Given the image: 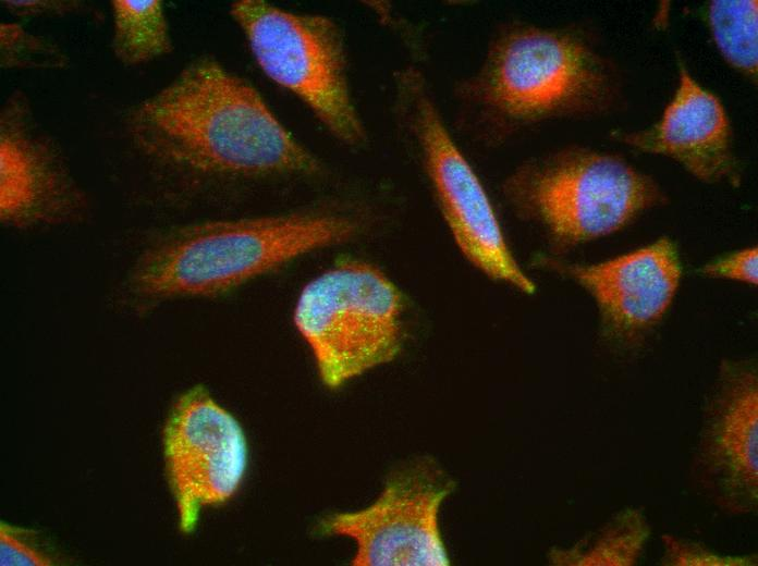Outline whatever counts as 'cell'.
I'll return each mask as SVG.
<instances>
[{
	"label": "cell",
	"mask_w": 758,
	"mask_h": 566,
	"mask_svg": "<svg viewBox=\"0 0 758 566\" xmlns=\"http://www.w3.org/2000/svg\"><path fill=\"white\" fill-rule=\"evenodd\" d=\"M453 487L436 463L425 460L391 478L371 505L328 517L322 530L355 541L352 565L448 566L439 512Z\"/></svg>",
	"instance_id": "obj_8"
},
{
	"label": "cell",
	"mask_w": 758,
	"mask_h": 566,
	"mask_svg": "<svg viewBox=\"0 0 758 566\" xmlns=\"http://www.w3.org/2000/svg\"><path fill=\"white\" fill-rule=\"evenodd\" d=\"M163 443L180 528L188 533L203 506L223 503L239 489L247 466L246 438L237 420L197 385L174 404Z\"/></svg>",
	"instance_id": "obj_9"
},
{
	"label": "cell",
	"mask_w": 758,
	"mask_h": 566,
	"mask_svg": "<svg viewBox=\"0 0 758 566\" xmlns=\"http://www.w3.org/2000/svg\"><path fill=\"white\" fill-rule=\"evenodd\" d=\"M230 14L271 81L302 100L340 142H365L349 87L343 37L331 19L262 0L235 1Z\"/></svg>",
	"instance_id": "obj_6"
},
{
	"label": "cell",
	"mask_w": 758,
	"mask_h": 566,
	"mask_svg": "<svg viewBox=\"0 0 758 566\" xmlns=\"http://www.w3.org/2000/svg\"><path fill=\"white\" fill-rule=\"evenodd\" d=\"M702 276L756 285L758 281L757 247L742 248L713 259L698 269Z\"/></svg>",
	"instance_id": "obj_20"
},
{
	"label": "cell",
	"mask_w": 758,
	"mask_h": 566,
	"mask_svg": "<svg viewBox=\"0 0 758 566\" xmlns=\"http://www.w3.org/2000/svg\"><path fill=\"white\" fill-rule=\"evenodd\" d=\"M126 131L154 161L204 173L311 174L320 169L260 94L207 56L131 109Z\"/></svg>",
	"instance_id": "obj_1"
},
{
	"label": "cell",
	"mask_w": 758,
	"mask_h": 566,
	"mask_svg": "<svg viewBox=\"0 0 758 566\" xmlns=\"http://www.w3.org/2000/svg\"><path fill=\"white\" fill-rule=\"evenodd\" d=\"M402 311L401 292L383 272L344 260L306 284L294 322L313 350L321 381L334 389L396 357Z\"/></svg>",
	"instance_id": "obj_5"
},
{
	"label": "cell",
	"mask_w": 758,
	"mask_h": 566,
	"mask_svg": "<svg viewBox=\"0 0 758 566\" xmlns=\"http://www.w3.org/2000/svg\"><path fill=\"white\" fill-rule=\"evenodd\" d=\"M614 90L611 66L585 41L530 26L498 39L477 82L480 99L518 124L603 110Z\"/></svg>",
	"instance_id": "obj_3"
},
{
	"label": "cell",
	"mask_w": 758,
	"mask_h": 566,
	"mask_svg": "<svg viewBox=\"0 0 758 566\" xmlns=\"http://www.w3.org/2000/svg\"><path fill=\"white\" fill-rule=\"evenodd\" d=\"M111 49L125 66L148 63L172 52L169 23L160 0H112Z\"/></svg>",
	"instance_id": "obj_15"
},
{
	"label": "cell",
	"mask_w": 758,
	"mask_h": 566,
	"mask_svg": "<svg viewBox=\"0 0 758 566\" xmlns=\"http://www.w3.org/2000/svg\"><path fill=\"white\" fill-rule=\"evenodd\" d=\"M511 195L562 249L613 234L664 201L658 184L622 158L582 148L526 167Z\"/></svg>",
	"instance_id": "obj_4"
},
{
	"label": "cell",
	"mask_w": 758,
	"mask_h": 566,
	"mask_svg": "<svg viewBox=\"0 0 758 566\" xmlns=\"http://www.w3.org/2000/svg\"><path fill=\"white\" fill-rule=\"evenodd\" d=\"M651 536L647 516L639 507H626L602 527L570 549H552L549 561L559 566H634Z\"/></svg>",
	"instance_id": "obj_14"
},
{
	"label": "cell",
	"mask_w": 758,
	"mask_h": 566,
	"mask_svg": "<svg viewBox=\"0 0 758 566\" xmlns=\"http://www.w3.org/2000/svg\"><path fill=\"white\" fill-rule=\"evenodd\" d=\"M1 565H54L52 547L34 529L1 521Z\"/></svg>",
	"instance_id": "obj_19"
},
{
	"label": "cell",
	"mask_w": 758,
	"mask_h": 566,
	"mask_svg": "<svg viewBox=\"0 0 758 566\" xmlns=\"http://www.w3.org/2000/svg\"><path fill=\"white\" fill-rule=\"evenodd\" d=\"M584 287L595 299L600 336L614 352L643 345L669 311L682 279L676 244H651L597 263L543 262Z\"/></svg>",
	"instance_id": "obj_11"
},
{
	"label": "cell",
	"mask_w": 758,
	"mask_h": 566,
	"mask_svg": "<svg viewBox=\"0 0 758 566\" xmlns=\"http://www.w3.org/2000/svg\"><path fill=\"white\" fill-rule=\"evenodd\" d=\"M357 223L330 211L217 221L173 232L142 259L146 295H213L301 255L350 239Z\"/></svg>",
	"instance_id": "obj_2"
},
{
	"label": "cell",
	"mask_w": 758,
	"mask_h": 566,
	"mask_svg": "<svg viewBox=\"0 0 758 566\" xmlns=\"http://www.w3.org/2000/svg\"><path fill=\"white\" fill-rule=\"evenodd\" d=\"M701 489L721 509L758 504V372L754 359H726L706 404L694 462Z\"/></svg>",
	"instance_id": "obj_10"
},
{
	"label": "cell",
	"mask_w": 758,
	"mask_h": 566,
	"mask_svg": "<svg viewBox=\"0 0 758 566\" xmlns=\"http://www.w3.org/2000/svg\"><path fill=\"white\" fill-rule=\"evenodd\" d=\"M82 205L57 143L24 93H12L0 112L1 221L17 227L58 222Z\"/></svg>",
	"instance_id": "obj_12"
},
{
	"label": "cell",
	"mask_w": 758,
	"mask_h": 566,
	"mask_svg": "<svg viewBox=\"0 0 758 566\" xmlns=\"http://www.w3.org/2000/svg\"><path fill=\"white\" fill-rule=\"evenodd\" d=\"M613 135L638 150L674 159L702 182L739 181L725 109L682 62L677 90L660 121L644 131Z\"/></svg>",
	"instance_id": "obj_13"
},
{
	"label": "cell",
	"mask_w": 758,
	"mask_h": 566,
	"mask_svg": "<svg viewBox=\"0 0 758 566\" xmlns=\"http://www.w3.org/2000/svg\"><path fill=\"white\" fill-rule=\"evenodd\" d=\"M3 69H65L69 57L50 39L26 30L20 23H0Z\"/></svg>",
	"instance_id": "obj_17"
},
{
	"label": "cell",
	"mask_w": 758,
	"mask_h": 566,
	"mask_svg": "<svg viewBox=\"0 0 758 566\" xmlns=\"http://www.w3.org/2000/svg\"><path fill=\"white\" fill-rule=\"evenodd\" d=\"M400 83L428 175L456 245L488 276L523 293H535V283L519 268L505 243L482 184L455 145L419 76L407 72Z\"/></svg>",
	"instance_id": "obj_7"
},
{
	"label": "cell",
	"mask_w": 758,
	"mask_h": 566,
	"mask_svg": "<svg viewBox=\"0 0 758 566\" xmlns=\"http://www.w3.org/2000/svg\"><path fill=\"white\" fill-rule=\"evenodd\" d=\"M663 555L660 564L664 566H754L757 554H725L714 551L700 542L682 539L672 534L661 537Z\"/></svg>",
	"instance_id": "obj_18"
},
{
	"label": "cell",
	"mask_w": 758,
	"mask_h": 566,
	"mask_svg": "<svg viewBox=\"0 0 758 566\" xmlns=\"http://www.w3.org/2000/svg\"><path fill=\"white\" fill-rule=\"evenodd\" d=\"M708 21L723 58L756 79L758 65V12L755 0H718L708 8Z\"/></svg>",
	"instance_id": "obj_16"
},
{
	"label": "cell",
	"mask_w": 758,
	"mask_h": 566,
	"mask_svg": "<svg viewBox=\"0 0 758 566\" xmlns=\"http://www.w3.org/2000/svg\"><path fill=\"white\" fill-rule=\"evenodd\" d=\"M2 7L17 17H59L80 12L85 3L76 0H4Z\"/></svg>",
	"instance_id": "obj_21"
}]
</instances>
